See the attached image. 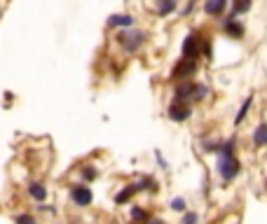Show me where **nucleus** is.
Here are the masks:
<instances>
[{
	"mask_svg": "<svg viewBox=\"0 0 267 224\" xmlns=\"http://www.w3.org/2000/svg\"><path fill=\"white\" fill-rule=\"evenodd\" d=\"M239 161L234 154H220L218 157V166H216V171L220 175V180L223 182H232L237 175H239Z\"/></svg>",
	"mask_w": 267,
	"mask_h": 224,
	"instance_id": "obj_1",
	"label": "nucleus"
},
{
	"mask_svg": "<svg viewBox=\"0 0 267 224\" xmlns=\"http://www.w3.org/2000/svg\"><path fill=\"white\" fill-rule=\"evenodd\" d=\"M146 40H148V35L143 30H132V33H120L117 35V42L122 45L124 54H136L146 45Z\"/></svg>",
	"mask_w": 267,
	"mask_h": 224,
	"instance_id": "obj_2",
	"label": "nucleus"
},
{
	"mask_svg": "<svg viewBox=\"0 0 267 224\" xmlns=\"http://www.w3.org/2000/svg\"><path fill=\"white\" fill-rule=\"evenodd\" d=\"M197 73V59H181L174 68H171V77L174 79H187L190 75Z\"/></svg>",
	"mask_w": 267,
	"mask_h": 224,
	"instance_id": "obj_3",
	"label": "nucleus"
},
{
	"mask_svg": "<svg viewBox=\"0 0 267 224\" xmlns=\"http://www.w3.org/2000/svg\"><path fill=\"white\" fill-rule=\"evenodd\" d=\"M70 198H73V203H75L78 208H87V206L94 201V194H92V189H89V187L73 185V187H70Z\"/></svg>",
	"mask_w": 267,
	"mask_h": 224,
	"instance_id": "obj_4",
	"label": "nucleus"
},
{
	"mask_svg": "<svg viewBox=\"0 0 267 224\" xmlns=\"http://www.w3.org/2000/svg\"><path fill=\"white\" fill-rule=\"evenodd\" d=\"M167 117L176 121V124H183L187 119L192 117V107L187 105V103H171L169 110H167Z\"/></svg>",
	"mask_w": 267,
	"mask_h": 224,
	"instance_id": "obj_5",
	"label": "nucleus"
},
{
	"mask_svg": "<svg viewBox=\"0 0 267 224\" xmlns=\"http://www.w3.org/2000/svg\"><path fill=\"white\" fill-rule=\"evenodd\" d=\"M201 45H204V42H200V35L192 30V33L183 40V56H185V59H197L201 52Z\"/></svg>",
	"mask_w": 267,
	"mask_h": 224,
	"instance_id": "obj_6",
	"label": "nucleus"
},
{
	"mask_svg": "<svg viewBox=\"0 0 267 224\" xmlns=\"http://www.w3.org/2000/svg\"><path fill=\"white\" fill-rule=\"evenodd\" d=\"M223 30H225L230 38H241L244 35V26L237 21L234 14H227L225 19H223Z\"/></svg>",
	"mask_w": 267,
	"mask_h": 224,
	"instance_id": "obj_7",
	"label": "nucleus"
},
{
	"mask_svg": "<svg viewBox=\"0 0 267 224\" xmlns=\"http://www.w3.org/2000/svg\"><path fill=\"white\" fill-rule=\"evenodd\" d=\"M136 19L132 14H110L108 16V26L110 28H134Z\"/></svg>",
	"mask_w": 267,
	"mask_h": 224,
	"instance_id": "obj_8",
	"label": "nucleus"
},
{
	"mask_svg": "<svg viewBox=\"0 0 267 224\" xmlns=\"http://www.w3.org/2000/svg\"><path fill=\"white\" fill-rule=\"evenodd\" d=\"M192 89H195V84H187V82H183L181 87H176L174 103H192Z\"/></svg>",
	"mask_w": 267,
	"mask_h": 224,
	"instance_id": "obj_9",
	"label": "nucleus"
},
{
	"mask_svg": "<svg viewBox=\"0 0 267 224\" xmlns=\"http://www.w3.org/2000/svg\"><path fill=\"white\" fill-rule=\"evenodd\" d=\"M227 2L230 0H206L204 2V12L209 14V16H220V14L225 12Z\"/></svg>",
	"mask_w": 267,
	"mask_h": 224,
	"instance_id": "obj_10",
	"label": "nucleus"
},
{
	"mask_svg": "<svg viewBox=\"0 0 267 224\" xmlns=\"http://www.w3.org/2000/svg\"><path fill=\"white\" fill-rule=\"evenodd\" d=\"M141 189H138V182H132V185H127L122 192H117V196H115V203L117 206H124L127 201H132L134 194H138Z\"/></svg>",
	"mask_w": 267,
	"mask_h": 224,
	"instance_id": "obj_11",
	"label": "nucleus"
},
{
	"mask_svg": "<svg viewBox=\"0 0 267 224\" xmlns=\"http://www.w3.org/2000/svg\"><path fill=\"white\" fill-rule=\"evenodd\" d=\"M28 194H31L33 201L42 203V201L47 198V187L42 185V182H31V185H28Z\"/></svg>",
	"mask_w": 267,
	"mask_h": 224,
	"instance_id": "obj_12",
	"label": "nucleus"
},
{
	"mask_svg": "<svg viewBox=\"0 0 267 224\" xmlns=\"http://www.w3.org/2000/svg\"><path fill=\"white\" fill-rule=\"evenodd\" d=\"M267 145V124H260V126H255L253 131V147L255 149H260V147Z\"/></svg>",
	"mask_w": 267,
	"mask_h": 224,
	"instance_id": "obj_13",
	"label": "nucleus"
},
{
	"mask_svg": "<svg viewBox=\"0 0 267 224\" xmlns=\"http://www.w3.org/2000/svg\"><path fill=\"white\" fill-rule=\"evenodd\" d=\"M129 217H132V222H136V224H146L148 220H150V215H148L141 206H132V208H129Z\"/></svg>",
	"mask_w": 267,
	"mask_h": 224,
	"instance_id": "obj_14",
	"label": "nucleus"
},
{
	"mask_svg": "<svg viewBox=\"0 0 267 224\" xmlns=\"http://www.w3.org/2000/svg\"><path fill=\"white\" fill-rule=\"evenodd\" d=\"M176 7H178V0H157V14L160 16L176 12Z\"/></svg>",
	"mask_w": 267,
	"mask_h": 224,
	"instance_id": "obj_15",
	"label": "nucleus"
},
{
	"mask_svg": "<svg viewBox=\"0 0 267 224\" xmlns=\"http://www.w3.org/2000/svg\"><path fill=\"white\" fill-rule=\"evenodd\" d=\"M251 5H253V0H232V12L234 16H239V14H246L251 10Z\"/></svg>",
	"mask_w": 267,
	"mask_h": 224,
	"instance_id": "obj_16",
	"label": "nucleus"
},
{
	"mask_svg": "<svg viewBox=\"0 0 267 224\" xmlns=\"http://www.w3.org/2000/svg\"><path fill=\"white\" fill-rule=\"evenodd\" d=\"M251 105H253V96H249L244 103H241L239 107V112H237V117H234V126H239L241 121L246 119V115H249V110H251Z\"/></svg>",
	"mask_w": 267,
	"mask_h": 224,
	"instance_id": "obj_17",
	"label": "nucleus"
},
{
	"mask_svg": "<svg viewBox=\"0 0 267 224\" xmlns=\"http://www.w3.org/2000/svg\"><path fill=\"white\" fill-rule=\"evenodd\" d=\"M206 96H209V87L206 84H195V89H192V103H201Z\"/></svg>",
	"mask_w": 267,
	"mask_h": 224,
	"instance_id": "obj_18",
	"label": "nucleus"
},
{
	"mask_svg": "<svg viewBox=\"0 0 267 224\" xmlns=\"http://www.w3.org/2000/svg\"><path fill=\"white\" fill-rule=\"evenodd\" d=\"M138 189H141V192H155V189H157V180L146 175L143 180H138Z\"/></svg>",
	"mask_w": 267,
	"mask_h": 224,
	"instance_id": "obj_19",
	"label": "nucleus"
},
{
	"mask_svg": "<svg viewBox=\"0 0 267 224\" xmlns=\"http://www.w3.org/2000/svg\"><path fill=\"white\" fill-rule=\"evenodd\" d=\"M80 173H82V180H87V182H92V180L99 178V171H96L94 166H82Z\"/></svg>",
	"mask_w": 267,
	"mask_h": 224,
	"instance_id": "obj_20",
	"label": "nucleus"
},
{
	"mask_svg": "<svg viewBox=\"0 0 267 224\" xmlns=\"http://www.w3.org/2000/svg\"><path fill=\"white\" fill-rule=\"evenodd\" d=\"M171 210H176V212H185L187 210V201L183 196H176V198H171Z\"/></svg>",
	"mask_w": 267,
	"mask_h": 224,
	"instance_id": "obj_21",
	"label": "nucleus"
},
{
	"mask_svg": "<svg viewBox=\"0 0 267 224\" xmlns=\"http://www.w3.org/2000/svg\"><path fill=\"white\" fill-rule=\"evenodd\" d=\"M14 224H38V220H35L33 215H28V212H19V215L14 217Z\"/></svg>",
	"mask_w": 267,
	"mask_h": 224,
	"instance_id": "obj_22",
	"label": "nucleus"
},
{
	"mask_svg": "<svg viewBox=\"0 0 267 224\" xmlns=\"http://www.w3.org/2000/svg\"><path fill=\"white\" fill-rule=\"evenodd\" d=\"M197 222H200V215H197V212H192V210L183 212V222L181 224H197Z\"/></svg>",
	"mask_w": 267,
	"mask_h": 224,
	"instance_id": "obj_23",
	"label": "nucleus"
},
{
	"mask_svg": "<svg viewBox=\"0 0 267 224\" xmlns=\"http://www.w3.org/2000/svg\"><path fill=\"white\" fill-rule=\"evenodd\" d=\"M220 145L223 143H218V140H204V152H220Z\"/></svg>",
	"mask_w": 267,
	"mask_h": 224,
	"instance_id": "obj_24",
	"label": "nucleus"
},
{
	"mask_svg": "<svg viewBox=\"0 0 267 224\" xmlns=\"http://www.w3.org/2000/svg\"><path fill=\"white\" fill-rule=\"evenodd\" d=\"M155 159H157V164H160V168H169V164L164 161V157H162L160 149H155Z\"/></svg>",
	"mask_w": 267,
	"mask_h": 224,
	"instance_id": "obj_25",
	"label": "nucleus"
},
{
	"mask_svg": "<svg viewBox=\"0 0 267 224\" xmlns=\"http://www.w3.org/2000/svg\"><path fill=\"white\" fill-rule=\"evenodd\" d=\"M38 208H40V210H45V212H50V215H56V208H54V206H45V201H42Z\"/></svg>",
	"mask_w": 267,
	"mask_h": 224,
	"instance_id": "obj_26",
	"label": "nucleus"
},
{
	"mask_svg": "<svg viewBox=\"0 0 267 224\" xmlns=\"http://www.w3.org/2000/svg\"><path fill=\"white\" fill-rule=\"evenodd\" d=\"M146 224H164V220H160V217H150Z\"/></svg>",
	"mask_w": 267,
	"mask_h": 224,
	"instance_id": "obj_27",
	"label": "nucleus"
},
{
	"mask_svg": "<svg viewBox=\"0 0 267 224\" xmlns=\"http://www.w3.org/2000/svg\"><path fill=\"white\" fill-rule=\"evenodd\" d=\"M12 98H14V93H12V91H5V101H7V105L12 103Z\"/></svg>",
	"mask_w": 267,
	"mask_h": 224,
	"instance_id": "obj_28",
	"label": "nucleus"
},
{
	"mask_svg": "<svg viewBox=\"0 0 267 224\" xmlns=\"http://www.w3.org/2000/svg\"><path fill=\"white\" fill-rule=\"evenodd\" d=\"M265 189H267V180H265Z\"/></svg>",
	"mask_w": 267,
	"mask_h": 224,
	"instance_id": "obj_29",
	"label": "nucleus"
}]
</instances>
